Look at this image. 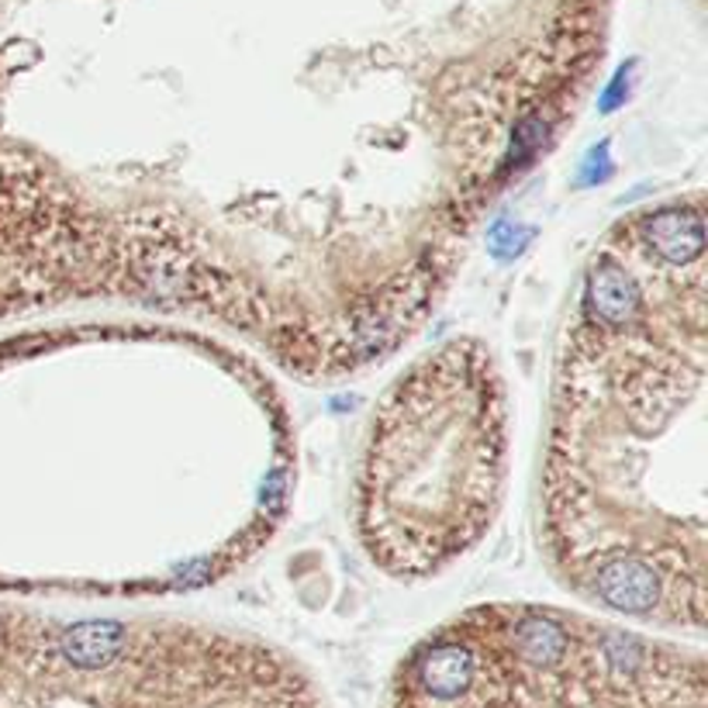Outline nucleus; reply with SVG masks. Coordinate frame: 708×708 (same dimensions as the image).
<instances>
[{"mask_svg":"<svg viewBox=\"0 0 708 708\" xmlns=\"http://www.w3.org/2000/svg\"><path fill=\"white\" fill-rule=\"evenodd\" d=\"M504 463V418L491 367L447 346L398 380L374 425L359 484V525L374 560L429 574L491 518Z\"/></svg>","mask_w":708,"mask_h":708,"instance_id":"nucleus-1","label":"nucleus"},{"mask_svg":"<svg viewBox=\"0 0 708 708\" xmlns=\"http://www.w3.org/2000/svg\"><path fill=\"white\" fill-rule=\"evenodd\" d=\"M388 708H708L705 663L553 615L471 619L404 660Z\"/></svg>","mask_w":708,"mask_h":708,"instance_id":"nucleus-2","label":"nucleus"}]
</instances>
